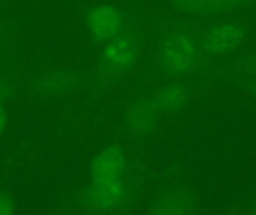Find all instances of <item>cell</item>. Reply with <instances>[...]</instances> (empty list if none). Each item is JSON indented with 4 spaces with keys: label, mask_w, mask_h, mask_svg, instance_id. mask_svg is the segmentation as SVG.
<instances>
[{
    "label": "cell",
    "mask_w": 256,
    "mask_h": 215,
    "mask_svg": "<svg viewBox=\"0 0 256 215\" xmlns=\"http://www.w3.org/2000/svg\"><path fill=\"white\" fill-rule=\"evenodd\" d=\"M244 37V28L242 24L230 21L213 28L202 42V49L213 57L225 55L234 51Z\"/></svg>",
    "instance_id": "1"
},
{
    "label": "cell",
    "mask_w": 256,
    "mask_h": 215,
    "mask_svg": "<svg viewBox=\"0 0 256 215\" xmlns=\"http://www.w3.org/2000/svg\"><path fill=\"white\" fill-rule=\"evenodd\" d=\"M122 25V10L112 4H100L90 12L88 30L98 42L106 43L108 40L120 34Z\"/></svg>",
    "instance_id": "2"
},
{
    "label": "cell",
    "mask_w": 256,
    "mask_h": 215,
    "mask_svg": "<svg viewBox=\"0 0 256 215\" xmlns=\"http://www.w3.org/2000/svg\"><path fill=\"white\" fill-rule=\"evenodd\" d=\"M162 60L174 72H188L198 60V52L190 39L176 36L164 45Z\"/></svg>",
    "instance_id": "3"
},
{
    "label": "cell",
    "mask_w": 256,
    "mask_h": 215,
    "mask_svg": "<svg viewBox=\"0 0 256 215\" xmlns=\"http://www.w3.org/2000/svg\"><path fill=\"white\" fill-rule=\"evenodd\" d=\"M102 60L112 69L126 70L135 61V45L134 42L124 36L117 34L111 40H108L102 49Z\"/></svg>",
    "instance_id": "4"
},
{
    "label": "cell",
    "mask_w": 256,
    "mask_h": 215,
    "mask_svg": "<svg viewBox=\"0 0 256 215\" xmlns=\"http://www.w3.org/2000/svg\"><path fill=\"white\" fill-rule=\"evenodd\" d=\"M124 168V157L116 148H106L99 153L92 165H90V175L94 183L117 180Z\"/></svg>",
    "instance_id": "5"
},
{
    "label": "cell",
    "mask_w": 256,
    "mask_h": 215,
    "mask_svg": "<svg viewBox=\"0 0 256 215\" xmlns=\"http://www.w3.org/2000/svg\"><path fill=\"white\" fill-rule=\"evenodd\" d=\"M122 193H123V184L117 178V180L94 183L90 192V198L98 208H111L118 202Z\"/></svg>",
    "instance_id": "6"
},
{
    "label": "cell",
    "mask_w": 256,
    "mask_h": 215,
    "mask_svg": "<svg viewBox=\"0 0 256 215\" xmlns=\"http://www.w3.org/2000/svg\"><path fill=\"white\" fill-rule=\"evenodd\" d=\"M182 7L192 12H214L246 3V0H176Z\"/></svg>",
    "instance_id": "7"
},
{
    "label": "cell",
    "mask_w": 256,
    "mask_h": 215,
    "mask_svg": "<svg viewBox=\"0 0 256 215\" xmlns=\"http://www.w3.org/2000/svg\"><path fill=\"white\" fill-rule=\"evenodd\" d=\"M128 124H129L130 130H134L135 133L147 132L152 124V114H150L148 108L144 105L135 106L128 117Z\"/></svg>",
    "instance_id": "8"
},
{
    "label": "cell",
    "mask_w": 256,
    "mask_h": 215,
    "mask_svg": "<svg viewBox=\"0 0 256 215\" xmlns=\"http://www.w3.org/2000/svg\"><path fill=\"white\" fill-rule=\"evenodd\" d=\"M14 214V208L10 205V202L8 199L0 198V215H12Z\"/></svg>",
    "instance_id": "9"
},
{
    "label": "cell",
    "mask_w": 256,
    "mask_h": 215,
    "mask_svg": "<svg viewBox=\"0 0 256 215\" xmlns=\"http://www.w3.org/2000/svg\"><path fill=\"white\" fill-rule=\"evenodd\" d=\"M4 126H6V114H4L3 108L0 106V133L3 132Z\"/></svg>",
    "instance_id": "10"
},
{
    "label": "cell",
    "mask_w": 256,
    "mask_h": 215,
    "mask_svg": "<svg viewBox=\"0 0 256 215\" xmlns=\"http://www.w3.org/2000/svg\"><path fill=\"white\" fill-rule=\"evenodd\" d=\"M158 215H172L171 213H168V211H162V213H159Z\"/></svg>",
    "instance_id": "11"
}]
</instances>
